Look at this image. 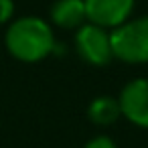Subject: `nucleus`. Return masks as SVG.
I'll use <instances>...</instances> for the list:
<instances>
[{
    "label": "nucleus",
    "mask_w": 148,
    "mask_h": 148,
    "mask_svg": "<svg viewBox=\"0 0 148 148\" xmlns=\"http://www.w3.org/2000/svg\"><path fill=\"white\" fill-rule=\"evenodd\" d=\"M6 51L23 63H39L55 53V35L47 21L39 16H21L12 21L4 35Z\"/></svg>",
    "instance_id": "nucleus-1"
},
{
    "label": "nucleus",
    "mask_w": 148,
    "mask_h": 148,
    "mask_svg": "<svg viewBox=\"0 0 148 148\" xmlns=\"http://www.w3.org/2000/svg\"><path fill=\"white\" fill-rule=\"evenodd\" d=\"M83 148H118V146H116V142H114L110 136H95V138H91Z\"/></svg>",
    "instance_id": "nucleus-8"
},
{
    "label": "nucleus",
    "mask_w": 148,
    "mask_h": 148,
    "mask_svg": "<svg viewBox=\"0 0 148 148\" xmlns=\"http://www.w3.org/2000/svg\"><path fill=\"white\" fill-rule=\"evenodd\" d=\"M87 23L97 25L106 31H114L130 21L136 0H83Z\"/></svg>",
    "instance_id": "nucleus-4"
},
{
    "label": "nucleus",
    "mask_w": 148,
    "mask_h": 148,
    "mask_svg": "<svg viewBox=\"0 0 148 148\" xmlns=\"http://www.w3.org/2000/svg\"><path fill=\"white\" fill-rule=\"evenodd\" d=\"M122 116L138 128L148 130V79L138 77L128 81L118 97Z\"/></svg>",
    "instance_id": "nucleus-5"
},
{
    "label": "nucleus",
    "mask_w": 148,
    "mask_h": 148,
    "mask_svg": "<svg viewBox=\"0 0 148 148\" xmlns=\"http://www.w3.org/2000/svg\"><path fill=\"white\" fill-rule=\"evenodd\" d=\"M114 59L124 63H148V16L130 18L110 31Z\"/></svg>",
    "instance_id": "nucleus-2"
},
{
    "label": "nucleus",
    "mask_w": 148,
    "mask_h": 148,
    "mask_svg": "<svg viewBox=\"0 0 148 148\" xmlns=\"http://www.w3.org/2000/svg\"><path fill=\"white\" fill-rule=\"evenodd\" d=\"M14 16V2L12 0H0V25L8 23Z\"/></svg>",
    "instance_id": "nucleus-9"
},
{
    "label": "nucleus",
    "mask_w": 148,
    "mask_h": 148,
    "mask_svg": "<svg viewBox=\"0 0 148 148\" xmlns=\"http://www.w3.org/2000/svg\"><path fill=\"white\" fill-rule=\"evenodd\" d=\"M75 51L85 63H89L93 67H106L114 59L110 33L97 25H91V23H85L83 27L77 29Z\"/></svg>",
    "instance_id": "nucleus-3"
},
{
    "label": "nucleus",
    "mask_w": 148,
    "mask_h": 148,
    "mask_svg": "<svg viewBox=\"0 0 148 148\" xmlns=\"http://www.w3.org/2000/svg\"><path fill=\"white\" fill-rule=\"evenodd\" d=\"M87 21L83 0H57L51 6V23L65 31H77Z\"/></svg>",
    "instance_id": "nucleus-6"
},
{
    "label": "nucleus",
    "mask_w": 148,
    "mask_h": 148,
    "mask_svg": "<svg viewBox=\"0 0 148 148\" xmlns=\"http://www.w3.org/2000/svg\"><path fill=\"white\" fill-rule=\"evenodd\" d=\"M120 116H122L120 103L116 97H110V95H99V97L91 99V103L87 106V118L95 126H110Z\"/></svg>",
    "instance_id": "nucleus-7"
}]
</instances>
